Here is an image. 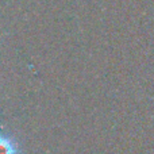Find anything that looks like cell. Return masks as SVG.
I'll return each mask as SVG.
<instances>
[{"mask_svg":"<svg viewBox=\"0 0 154 154\" xmlns=\"http://www.w3.org/2000/svg\"><path fill=\"white\" fill-rule=\"evenodd\" d=\"M0 154H19V146L15 139L2 133H0Z\"/></svg>","mask_w":154,"mask_h":154,"instance_id":"6da1fadb","label":"cell"}]
</instances>
